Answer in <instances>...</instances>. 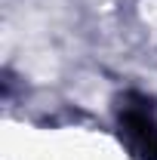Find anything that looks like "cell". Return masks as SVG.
<instances>
[{
    "label": "cell",
    "instance_id": "1",
    "mask_svg": "<svg viewBox=\"0 0 157 160\" xmlns=\"http://www.w3.org/2000/svg\"><path fill=\"white\" fill-rule=\"evenodd\" d=\"M142 16H145V22H148L151 28H157V0H145V9H142Z\"/></svg>",
    "mask_w": 157,
    "mask_h": 160
}]
</instances>
